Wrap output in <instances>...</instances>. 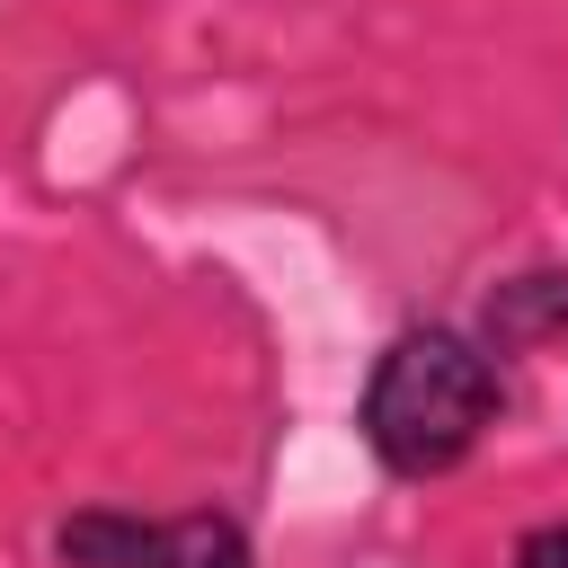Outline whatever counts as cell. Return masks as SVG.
<instances>
[{
	"instance_id": "cell-1",
	"label": "cell",
	"mask_w": 568,
	"mask_h": 568,
	"mask_svg": "<svg viewBox=\"0 0 568 568\" xmlns=\"http://www.w3.org/2000/svg\"><path fill=\"white\" fill-rule=\"evenodd\" d=\"M497 417H506V364L479 346V328H453V320L399 328L355 390V435L390 479L462 470Z\"/></svg>"
},
{
	"instance_id": "cell-2",
	"label": "cell",
	"mask_w": 568,
	"mask_h": 568,
	"mask_svg": "<svg viewBox=\"0 0 568 568\" xmlns=\"http://www.w3.org/2000/svg\"><path fill=\"white\" fill-rule=\"evenodd\" d=\"M62 568H257V541L222 506L186 515H133V506H80L53 524Z\"/></svg>"
},
{
	"instance_id": "cell-3",
	"label": "cell",
	"mask_w": 568,
	"mask_h": 568,
	"mask_svg": "<svg viewBox=\"0 0 568 568\" xmlns=\"http://www.w3.org/2000/svg\"><path fill=\"white\" fill-rule=\"evenodd\" d=\"M568 337V257H541V266H515L488 284L479 302V346L506 364V355H532V346H559Z\"/></svg>"
},
{
	"instance_id": "cell-4",
	"label": "cell",
	"mask_w": 568,
	"mask_h": 568,
	"mask_svg": "<svg viewBox=\"0 0 568 568\" xmlns=\"http://www.w3.org/2000/svg\"><path fill=\"white\" fill-rule=\"evenodd\" d=\"M515 568H568V515H559V524H532V532L515 541Z\"/></svg>"
}]
</instances>
